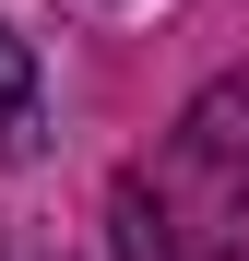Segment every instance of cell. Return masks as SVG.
I'll use <instances>...</instances> for the list:
<instances>
[{
    "label": "cell",
    "instance_id": "1",
    "mask_svg": "<svg viewBox=\"0 0 249 261\" xmlns=\"http://www.w3.org/2000/svg\"><path fill=\"white\" fill-rule=\"evenodd\" d=\"M107 249L119 261H237L249 249V178H237L226 154H202L190 130H166L154 154L119 166Z\"/></svg>",
    "mask_w": 249,
    "mask_h": 261
},
{
    "label": "cell",
    "instance_id": "2",
    "mask_svg": "<svg viewBox=\"0 0 249 261\" xmlns=\"http://www.w3.org/2000/svg\"><path fill=\"white\" fill-rule=\"evenodd\" d=\"M178 130H190L202 154H226L237 178H249V71H226V83H202V95H190V119H178Z\"/></svg>",
    "mask_w": 249,
    "mask_h": 261
},
{
    "label": "cell",
    "instance_id": "3",
    "mask_svg": "<svg viewBox=\"0 0 249 261\" xmlns=\"http://www.w3.org/2000/svg\"><path fill=\"white\" fill-rule=\"evenodd\" d=\"M24 154H36V48L0 24V166H24Z\"/></svg>",
    "mask_w": 249,
    "mask_h": 261
}]
</instances>
